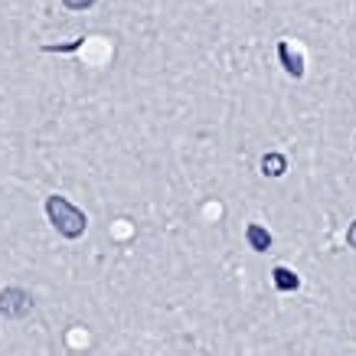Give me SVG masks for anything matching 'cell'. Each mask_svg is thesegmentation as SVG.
<instances>
[{
	"mask_svg": "<svg viewBox=\"0 0 356 356\" xmlns=\"http://www.w3.org/2000/svg\"><path fill=\"white\" fill-rule=\"evenodd\" d=\"M284 167H288V161H284L281 154H265V157H261V170H265V177H281Z\"/></svg>",
	"mask_w": 356,
	"mask_h": 356,
	"instance_id": "cell-6",
	"label": "cell"
},
{
	"mask_svg": "<svg viewBox=\"0 0 356 356\" xmlns=\"http://www.w3.org/2000/svg\"><path fill=\"white\" fill-rule=\"evenodd\" d=\"M245 238H248V245L255 248V252H268V248H271V236L261 226H248L245 229Z\"/></svg>",
	"mask_w": 356,
	"mask_h": 356,
	"instance_id": "cell-4",
	"label": "cell"
},
{
	"mask_svg": "<svg viewBox=\"0 0 356 356\" xmlns=\"http://www.w3.org/2000/svg\"><path fill=\"white\" fill-rule=\"evenodd\" d=\"M30 307H33L30 291H23V288H3V291H0V314H3V317L20 321V317L30 314Z\"/></svg>",
	"mask_w": 356,
	"mask_h": 356,
	"instance_id": "cell-2",
	"label": "cell"
},
{
	"mask_svg": "<svg viewBox=\"0 0 356 356\" xmlns=\"http://www.w3.org/2000/svg\"><path fill=\"white\" fill-rule=\"evenodd\" d=\"M63 3L69 7V10H88V7H92L95 0H63Z\"/></svg>",
	"mask_w": 356,
	"mask_h": 356,
	"instance_id": "cell-7",
	"label": "cell"
},
{
	"mask_svg": "<svg viewBox=\"0 0 356 356\" xmlns=\"http://www.w3.org/2000/svg\"><path fill=\"white\" fill-rule=\"evenodd\" d=\"M346 245H350V248H356V222H353V226H350V229H346Z\"/></svg>",
	"mask_w": 356,
	"mask_h": 356,
	"instance_id": "cell-8",
	"label": "cell"
},
{
	"mask_svg": "<svg viewBox=\"0 0 356 356\" xmlns=\"http://www.w3.org/2000/svg\"><path fill=\"white\" fill-rule=\"evenodd\" d=\"M278 56H281V63H284V69H288V72H291L294 79H298V76H301V72H304L301 56H298V53H291V46H288V43H281V46H278Z\"/></svg>",
	"mask_w": 356,
	"mask_h": 356,
	"instance_id": "cell-3",
	"label": "cell"
},
{
	"mask_svg": "<svg viewBox=\"0 0 356 356\" xmlns=\"http://www.w3.org/2000/svg\"><path fill=\"white\" fill-rule=\"evenodd\" d=\"M271 275H275V288H278V291H294V288L301 284L291 268H275Z\"/></svg>",
	"mask_w": 356,
	"mask_h": 356,
	"instance_id": "cell-5",
	"label": "cell"
},
{
	"mask_svg": "<svg viewBox=\"0 0 356 356\" xmlns=\"http://www.w3.org/2000/svg\"><path fill=\"white\" fill-rule=\"evenodd\" d=\"M46 216H49V222L56 226V232L65 238L86 236V229H88L86 213H82L79 206L69 203L65 196H49V200H46Z\"/></svg>",
	"mask_w": 356,
	"mask_h": 356,
	"instance_id": "cell-1",
	"label": "cell"
}]
</instances>
